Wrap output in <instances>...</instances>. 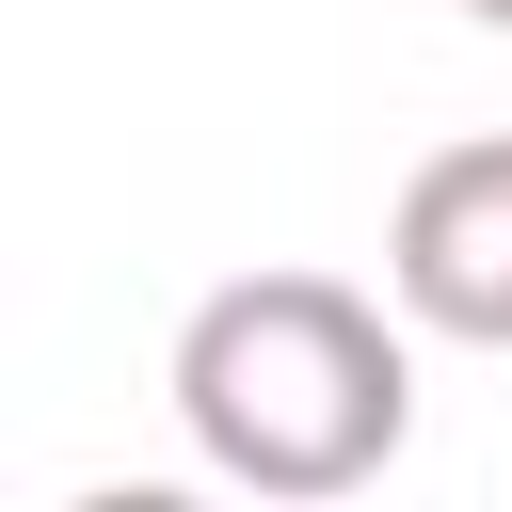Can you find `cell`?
<instances>
[{
  "label": "cell",
  "instance_id": "1",
  "mask_svg": "<svg viewBox=\"0 0 512 512\" xmlns=\"http://www.w3.org/2000/svg\"><path fill=\"white\" fill-rule=\"evenodd\" d=\"M400 304V288H384ZM352 272H224L176 320V432L240 496H368L416 448V320H384Z\"/></svg>",
  "mask_w": 512,
  "mask_h": 512
},
{
  "label": "cell",
  "instance_id": "2",
  "mask_svg": "<svg viewBox=\"0 0 512 512\" xmlns=\"http://www.w3.org/2000/svg\"><path fill=\"white\" fill-rule=\"evenodd\" d=\"M384 288L416 336L448 352H512V128L480 144H432L384 208Z\"/></svg>",
  "mask_w": 512,
  "mask_h": 512
},
{
  "label": "cell",
  "instance_id": "3",
  "mask_svg": "<svg viewBox=\"0 0 512 512\" xmlns=\"http://www.w3.org/2000/svg\"><path fill=\"white\" fill-rule=\"evenodd\" d=\"M464 16H480V32H512V0H464Z\"/></svg>",
  "mask_w": 512,
  "mask_h": 512
}]
</instances>
